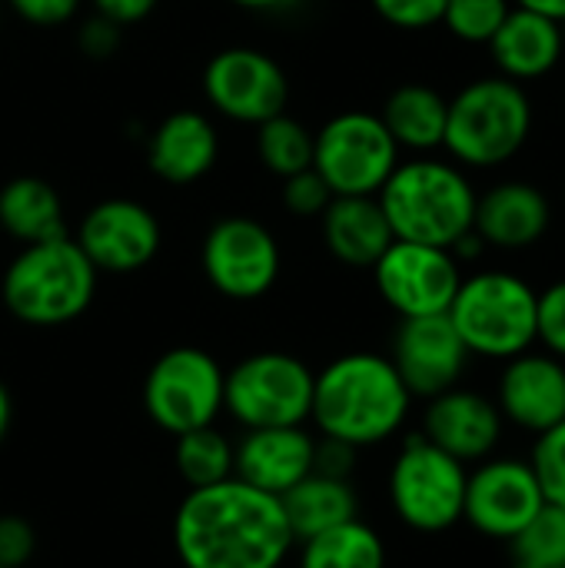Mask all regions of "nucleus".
<instances>
[{"mask_svg":"<svg viewBox=\"0 0 565 568\" xmlns=\"http://www.w3.org/2000/svg\"><path fill=\"white\" fill-rule=\"evenodd\" d=\"M293 549L283 503L236 476L190 489L173 516V552L183 568H283Z\"/></svg>","mask_w":565,"mask_h":568,"instance_id":"f257e3e1","label":"nucleus"},{"mask_svg":"<svg viewBox=\"0 0 565 568\" xmlns=\"http://www.w3.org/2000/svg\"><path fill=\"white\" fill-rule=\"evenodd\" d=\"M410 406L413 396L390 356L346 353L316 373L310 419L320 436L370 449L403 429Z\"/></svg>","mask_w":565,"mask_h":568,"instance_id":"f03ea898","label":"nucleus"},{"mask_svg":"<svg viewBox=\"0 0 565 568\" xmlns=\"http://www.w3.org/2000/svg\"><path fill=\"white\" fill-rule=\"evenodd\" d=\"M476 196L480 193L460 163L436 160L430 153L400 160V166L376 193L396 240L443 250L473 230Z\"/></svg>","mask_w":565,"mask_h":568,"instance_id":"7ed1b4c3","label":"nucleus"},{"mask_svg":"<svg viewBox=\"0 0 565 568\" xmlns=\"http://www.w3.org/2000/svg\"><path fill=\"white\" fill-rule=\"evenodd\" d=\"M536 126L533 97L500 73L470 80L446 110L443 150L463 170H496L516 160Z\"/></svg>","mask_w":565,"mask_h":568,"instance_id":"20e7f679","label":"nucleus"},{"mask_svg":"<svg viewBox=\"0 0 565 568\" xmlns=\"http://www.w3.org/2000/svg\"><path fill=\"white\" fill-rule=\"evenodd\" d=\"M97 270L73 236L20 246L0 280V300L13 320L53 329L80 320L97 293Z\"/></svg>","mask_w":565,"mask_h":568,"instance_id":"39448f33","label":"nucleus"},{"mask_svg":"<svg viewBox=\"0 0 565 568\" xmlns=\"http://www.w3.org/2000/svg\"><path fill=\"white\" fill-rule=\"evenodd\" d=\"M446 316L470 356L506 363L539 343V290L509 270L463 276Z\"/></svg>","mask_w":565,"mask_h":568,"instance_id":"423d86ee","label":"nucleus"},{"mask_svg":"<svg viewBox=\"0 0 565 568\" xmlns=\"http://www.w3.org/2000/svg\"><path fill=\"white\" fill-rule=\"evenodd\" d=\"M316 373L290 353H253L223 376V413L243 429L303 426L313 409Z\"/></svg>","mask_w":565,"mask_h":568,"instance_id":"0eeeda50","label":"nucleus"},{"mask_svg":"<svg viewBox=\"0 0 565 568\" xmlns=\"http://www.w3.org/2000/svg\"><path fill=\"white\" fill-rule=\"evenodd\" d=\"M466 466L433 446L426 436H410L390 469V503L403 526L436 536L463 523Z\"/></svg>","mask_w":565,"mask_h":568,"instance_id":"6e6552de","label":"nucleus"},{"mask_svg":"<svg viewBox=\"0 0 565 568\" xmlns=\"http://www.w3.org/2000/svg\"><path fill=\"white\" fill-rule=\"evenodd\" d=\"M400 146L380 113L346 110L313 133V170L333 196H376L400 166Z\"/></svg>","mask_w":565,"mask_h":568,"instance_id":"1a4fd4ad","label":"nucleus"},{"mask_svg":"<svg viewBox=\"0 0 565 568\" xmlns=\"http://www.w3.org/2000/svg\"><path fill=\"white\" fill-rule=\"evenodd\" d=\"M223 366L206 349H167L143 379V409L150 423L173 439L213 426L223 413Z\"/></svg>","mask_w":565,"mask_h":568,"instance_id":"9d476101","label":"nucleus"},{"mask_svg":"<svg viewBox=\"0 0 565 568\" xmlns=\"http://www.w3.org/2000/svg\"><path fill=\"white\" fill-rule=\"evenodd\" d=\"M200 266L206 283L226 300H260L280 280V243L253 216H226L210 226Z\"/></svg>","mask_w":565,"mask_h":568,"instance_id":"9b49d317","label":"nucleus"},{"mask_svg":"<svg viewBox=\"0 0 565 568\" xmlns=\"http://www.w3.org/2000/svg\"><path fill=\"white\" fill-rule=\"evenodd\" d=\"M373 280L383 303L400 320H413L446 313L463 283V273L460 260L443 246L393 240L390 250L373 263Z\"/></svg>","mask_w":565,"mask_h":568,"instance_id":"f8f14e48","label":"nucleus"},{"mask_svg":"<svg viewBox=\"0 0 565 568\" xmlns=\"http://www.w3.org/2000/svg\"><path fill=\"white\" fill-rule=\"evenodd\" d=\"M203 97L216 113L260 126L263 120L286 113L290 80L270 53L253 47H226L210 57L203 70Z\"/></svg>","mask_w":565,"mask_h":568,"instance_id":"ddd939ff","label":"nucleus"},{"mask_svg":"<svg viewBox=\"0 0 565 568\" xmlns=\"http://www.w3.org/2000/svg\"><path fill=\"white\" fill-rule=\"evenodd\" d=\"M546 506L529 459H483L466 479L463 519L500 542H513Z\"/></svg>","mask_w":565,"mask_h":568,"instance_id":"4468645a","label":"nucleus"},{"mask_svg":"<svg viewBox=\"0 0 565 568\" xmlns=\"http://www.w3.org/2000/svg\"><path fill=\"white\" fill-rule=\"evenodd\" d=\"M73 240L97 273L127 276L153 263V256L160 253L163 233H160L157 216L143 203L113 196V200L97 203L83 216Z\"/></svg>","mask_w":565,"mask_h":568,"instance_id":"2eb2a0df","label":"nucleus"},{"mask_svg":"<svg viewBox=\"0 0 565 568\" xmlns=\"http://www.w3.org/2000/svg\"><path fill=\"white\" fill-rule=\"evenodd\" d=\"M390 363L396 366L413 399H433L460 386L470 366V349L446 313L413 316V320H400Z\"/></svg>","mask_w":565,"mask_h":568,"instance_id":"dca6fc26","label":"nucleus"},{"mask_svg":"<svg viewBox=\"0 0 565 568\" xmlns=\"http://www.w3.org/2000/svg\"><path fill=\"white\" fill-rule=\"evenodd\" d=\"M496 406L506 423L543 436L565 419V359L553 353H519L506 359L496 386Z\"/></svg>","mask_w":565,"mask_h":568,"instance_id":"f3484780","label":"nucleus"},{"mask_svg":"<svg viewBox=\"0 0 565 568\" xmlns=\"http://www.w3.org/2000/svg\"><path fill=\"white\" fill-rule=\"evenodd\" d=\"M426 403L430 406L423 413V436L433 446H440L463 466L483 463L496 453L506 423L496 399L453 386Z\"/></svg>","mask_w":565,"mask_h":568,"instance_id":"a211bd4d","label":"nucleus"},{"mask_svg":"<svg viewBox=\"0 0 565 568\" xmlns=\"http://www.w3.org/2000/svg\"><path fill=\"white\" fill-rule=\"evenodd\" d=\"M316 439L303 426L246 429L233 443V476L260 493L283 499L296 483L313 473Z\"/></svg>","mask_w":565,"mask_h":568,"instance_id":"6ab92c4d","label":"nucleus"},{"mask_svg":"<svg viewBox=\"0 0 565 568\" xmlns=\"http://www.w3.org/2000/svg\"><path fill=\"white\" fill-rule=\"evenodd\" d=\"M553 226V203L543 186L529 180H503L476 196L473 230L490 250H529L546 240Z\"/></svg>","mask_w":565,"mask_h":568,"instance_id":"aec40b11","label":"nucleus"},{"mask_svg":"<svg viewBox=\"0 0 565 568\" xmlns=\"http://www.w3.org/2000/svg\"><path fill=\"white\" fill-rule=\"evenodd\" d=\"M496 73L516 83H536L549 77L565 57L563 23L526 7H513L496 37L486 43Z\"/></svg>","mask_w":565,"mask_h":568,"instance_id":"412c9836","label":"nucleus"},{"mask_svg":"<svg viewBox=\"0 0 565 568\" xmlns=\"http://www.w3.org/2000/svg\"><path fill=\"white\" fill-rule=\"evenodd\" d=\"M216 156H220L216 126L210 123V116L196 110H176L163 116L150 133V146H147L150 170L173 186L203 180L213 170Z\"/></svg>","mask_w":565,"mask_h":568,"instance_id":"4be33fe9","label":"nucleus"},{"mask_svg":"<svg viewBox=\"0 0 565 568\" xmlns=\"http://www.w3.org/2000/svg\"><path fill=\"white\" fill-rule=\"evenodd\" d=\"M320 220L323 243L343 266L373 270V263L396 240L376 196H333Z\"/></svg>","mask_w":565,"mask_h":568,"instance_id":"5701e85b","label":"nucleus"},{"mask_svg":"<svg viewBox=\"0 0 565 568\" xmlns=\"http://www.w3.org/2000/svg\"><path fill=\"white\" fill-rule=\"evenodd\" d=\"M446 110H450V100L436 87L403 83L386 97L380 120L386 123V130L400 150H413L423 156V153H433L443 146Z\"/></svg>","mask_w":565,"mask_h":568,"instance_id":"b1692460","label":"nucleus"},{"mask_svg":"<svg viewBox=\"0 0 565 568\" xmlns=\"http://www.w3.org/2000/svg\"><path fill=\"white\" fill-rule=\"evenodd\" d=\"M286 523L296 536V542L313 539L333 526H343L350 519H360V499L350 479H333L323 473H310L303 483H296L283 499Z\"/></svg>","mask_w":565,"mask_h":568,"instance_id":"393cba45","label":"nucleus"},{"mask_svg":"<svg viewBox=\"0 0 565 568\" xmlns=\"http://www.w3.org/2000/svg\"><path fill=\"white\" fill-rule=\"evenodd\" d=\"M0 226L20 246L67 236L63 200L40 176H13L0 186Z\"/></svg>","mask_w":565,"mask_h":568,"instance_id":"a878e982","label":"nucleus"},{"mask_svg":"<svg viewBox=\"0 0 565 568\" xmlns=\"http://www.w3.org/2000/svg\"><path fill=\"white\" fill-rule=\"evenodd\" d=\"M296 546L300 568H386V546L363 519H350Z\"/></svg>","mask_w":565,"mask_h":568,"instance_id":"bb28decb","label":"nucleus"},{"mask_svg":"<svg viewBox=\"0 0 565 568\" xmlns=\"http://www.w3.org/2000/svg\"><path fill=\"white\" fill-rule=\"evenodd\" d=\"M173 466L186 483V489L216 486L223 479H233V443L216 426L190 429L176 436Z\"/></svg>","mask_w":565,"mask_h":568,"instance_id":"cd10ccee","label":"nucleus"},{"mask_svg":"<svg viewBox=\"0 0 565 568\" xmlns=\"http://www.w3.org/2000/svg\"><path fill=\"white\" fill-rule=\"evenodd\" d=\"M256 156L280 180L303 173L313 166V133L286 113L270 116L256 126Z\"/></svg>","mask_w":565,"mask_h":568,"instance_id":"c85d7f7f","label":"nucleus"},{"mask_svg":"<svg viewBox=\"0 0 565 568\" xmlns=\"http://www.w3.org/2000/svg\"><path fill=\"white\" fill-rule=\"evenodd\" d=\"M509 568H565V506L546 503L509 542Z\"/></svg>","mask_w":565,"mask_h":568,"instance_id":"c756f323","label":"nucleus"},{"mask_svg":"<svg viewBox=\"0 0 565 568\" xmlns=\"http://www.w3.org/2000/svg\"><path fill=\"white\" fill-rule=\"evenodd\" d=\"M509 10H513V0H446L440 23L456 40L486 47L503 27V20L509 17Z\"/></svg>","mask_w":565,"mask_h":568,"instance_id":"7c9ffc66","label":"nucleus"},{"mask_svg":"<svg viewBox=\"0 0 565 568\" xmlns=\"http://www.w3.org/2000/svg\"><path fill=\"white\" fill-rule=\"evenodd\" d=\"M529 463H533V473L543 486L546 503L565 506V419L536 439Z\"/></svg>","mask_w":565,"mask_h":568,"instance_id":"2f4dec72","label":"nucleus"},{"mask_svg":"<svg viewBox=\"0 0 565 568\" xmlns=\"http://www.w3.org/2000/svg\"><path fill=\"white\" fill-rule=\"evenodd\" d=\"M330 200H333V190L326 186V180L313 166L283 180V206H286V213H293L300 220L323 216Z\"/></svg>","mask_w":565,"mask_h":568,"instance_id":"473e14b6","label":"nucleus"},{"mask_svg":"<svg viewBox=\"0 0 565 568\" xmlns=\"http://www.w3.org/2000/svg\"><path fill=\"white\" fill-rule=\"evenodd\" d=\"M373 10L396 30H430L443 20L446 0H370Z\"/></svg>","mask_w":565,"mask_h":568,"instance_id":"72a5a7b5","label":"nucleus"},{"mask_svg":"<svg viewBox=\"0 0 565 568\" xmlns=\"http://www.w3.org/2000/svg\"><path fill=\"white\" fill-rule=\"evenodd\" d=\"M539 343L546 353L565 359V280L549 283L539 293Z\"/></svg>","mask_w":565,"mask_h":568,"instance_id":"f704fd0d","label":"nucleus"},{"mask_svg":"<svg viewBox=\"0 0 565 568\" xmlns=\"http://www.w3.org/2000/svg\"><path fill=\"white\" fill-rule=\"evenodd\" d=\"M37 552V532L23 516H0V566L23 568Z\"/></svg>","mask_w":565,"mask_h":568,"instance_id":"c9c22d12","label":"nucleus"},{"mask_svg":"<svg viewBox=\"0 0 565 568\" xmlns=\"http://www.w3.org/2000/svg\"><path fill=\"white\" fill-rule=\"evenodd\" d=\"M13 13L33 27H60L77 17L80 0H7Z\"/></svg>","mask_w":565,"mask_h":568,"instance_id":"e433bc0d","label":"nucleus"},{"mask_svg":"<svg viewBox=\"0 0 565 568\" xmlns=\"http://www.w3.org/2000/svg\"><path fill=\"white\" fill-rule=\"evenodd\" d=\"M356 453L353 446L340 443V439H316V456H313V473H323V476H333V479H350L353 473V463H356Z\"/></svg>","mask_w":565,"mask_h":568,"instance_id":"4c0bfd02","label":"nucleus"},{"mask_svg":"<svg viewBox=\"0 0 565 568\" xmlns=\"http://www.w3.org/2000/svg\"><path fill=\"white\" fill-rule=\"evenodd\" d=\"M117 43H120V27L110 23V20L100 17V13H97L90 23L80 27V50H83L87 57H93V60L110 57V53L117 50Z\"/></svg>","mask_w":565,"mask_h":568,"instance_id":"58836bf2","label":"nucleus"},{"mask_svg":"<svg viewBox=\"0 0 565 568\" xmlns=\"http://www.w3.org/2000/svg\"><path fill=\"white\" fill-rule=\"evenodd\" d=\"M160 0H93V10L100 17H107L110 23L117 27H127V23H140L147 20L153 10H157Z\"/></svg>","mask_w":565,"mask_h":568,"instance_id":"ea45409f","label":"nucleus"},{"mask_svg":"<svg viewBox=\"0 0 565 568\" xmlns=\"http://www.w3.org/2000/svg\"><path fill=\"white\" fill-rule=\"evenodd\" d=\"M516 7H526V10H536L543 17H553L565 23V0H513Z\"/></svg>","mask_w":565,"mask_h":568,"instance_id":"a19ab883","label":"nucleus"},{"mask_svg":"<svg viewBox=\"0 0 565 568\" xmlns=\"http://www.w3.org/2000/svg\"><path fill=\"white\" fill-rule=\"evenodd\" d=\"M10 423H13V399H10L7 386L0 383V443H3L7 433H10Z\"/></svg>","mask_w":565,"mask_h":568,"instance_id":"79ce46f5","label":"nucleus"},{"mask_svg":"<svg viewBox=\"0 0 565 568\" xmlns=\"http://www.w3.org/2000/svg\"><path fill=\"white\" fill-rule=\"evenodd\" d=\"M236 7H243V10H280V7H290L293 0H233Z\"/></svg>","mask_w":565,"mask_h":568,"instance_id":"37998d69","label":"nucleus"},{"mask_svg":"<svg viewBox=\"0 0 565 568\" xmlns=\"http://www.w3.org/2000/svg\"><path fill=\"white\" fill-rule=\"evenodd\" d=\"M563 200H565V186H563Z\"/></svg>","mask_w":565,"mask_h":568,"instance_id":"c03bdc74","label":"nucleus"},{"mask_svg":"<svg viewBox=\"0 0 565 568\" xmlns=\"http://www.w3.org/2000/svg\"><path fill=\"white\" fill-rule=\"evenodd\" d=\"M563 33H565V23H563Z\"/></svg>","mask_w":565,"mask_h":568,"instance_id":"a18cd8bd","label":"nucleus"},{"mask_svg":"<svg viewBox=\"0 0 565 568\" xmlns=\"http://www.w3.org/2000/svg\"><path fill=\"white\" fill-rule=\"evenodd\" d=\"M0 568H3V566H0Z\"/></svg>","mask_w":565,"mask_h":568,"instance_id":"49530a36","label":"nucleus"}]
</instances>
